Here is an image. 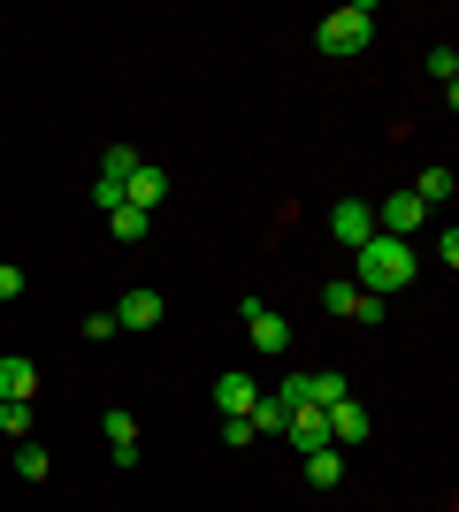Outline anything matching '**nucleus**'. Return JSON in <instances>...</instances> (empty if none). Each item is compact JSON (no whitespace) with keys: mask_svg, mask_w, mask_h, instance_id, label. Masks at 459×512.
Listing matches in <instances>:
<instances>
[{"mask_svg":"<svg viewBox=\"0 0 459 512\" xmlns=\"http://www.w3.org/2000/svg\"><path fill=\"white\" fill-rule=\"evenodd\" d=\"M421 276V260H414V245L406 237H383L375 230L360 253H352V283L368 291V299H391V291H406V283Z\"/></svg>","mask_w":459,"mask_h":512,"instance_id":"nucleus-1","label":"nucleus"},{"mask_svg":"<svg viewBox=\"0 0 459 512\" xmlns=\"http://www.w3.org/2000/svg\"><path fill=\"white\" fill-rule=\"evenodd\" d=\"M375 39V0H352L337 16H322V54H360Z\"/></svg>","mask_w":459,"mask_h":512,"instance_id":"nucleus-2","label":"nucleus"},{"mask_svg":"<svg viewBox=\"0 0 459 512\" xmlns=\"http://www.w3.org/2000/svg\"><path fill=\"white\" fill-rule=\"evenodd\" d=\"M245 337L261 344L268 360H276V352H291V321L276 314V306H261V299H245Z\"/></svg>","mask_w":459,"mask_h":512,"instance_id":"nucleus-3","label":"nucleus"},{"mask_svg":"<svg viewBox=\"0 0 459 512\" xmlns=\"http://www.w3.org/2000/svg\"><path fill=\"white\" fill-rule=\"evenodd\" d=\"M329 237H337L345 253H360V245L375 237V207H368V199H345V207H329Z\"/></svg>","mask_w":459,"mask_h":512,"instance_id":"nucleus-4","label":"nucleus"},{"mask_svg":"<svg viewBox=\"0 0 459 512\" xmlns=\"http://www.w3.org/2000/svg\"><path fill=\"white\" fill-rule=\"evenodd\" d=\"M421 222H429V207H421L414 192H391L383 207H375V230H383V237H406V245H414Z\"/></svg>","mask_w":459,"mask_h":512,"instance_id":"nucleus-5","label":"nucleus"},{"mask_svg":"<svg viewBox=\"0 0 459 512\" xmlns=\"http://www.w3.org/2000/svg\"><path fill=\"white\" fill-rule=\"evenodd\" d=\"M253 406H261V383H253L245 367H230V375L215 383V413H222V421H245Z\"/></svg>","mask_w":459,"mask_h":512,"instance_id":"nucleus-6","label":"nucleus"},{"mask_svg":"<svg viewBox=\"0 0 459 512\" xmlns=\"http://www.w3.org/2000/svg\"><path fill=\"white\" fill-rule=\"evenodd\" d=\"M322 428H329V444H337V451L368 444V406H360V398H337V406H322Z\"/></svg>","mask_w":459,"mask_h":512,"instance_id":"nucleus-7","label":"nucleus"},{"mask_svg":"<svg viewBox=\"0 0 459 512\" xmlns=\"http://www.w3.org/2000/svg\"><path fill=\"white\" fill-rule=\"evenodd\" d=\"M169 199V169H153V161H138L131 176H123V207H138V214H153Z\"/></svg>","mask_w":459,"mask_h":512,"instance_id":"nucleus-8","label":"nucleus"},{"mask_svg":"<svg viewBox=\"0 0 459 512\" xmlns=\"http://www.w3.org/2000/svg\"><path fill=\"white\" fill-rule=\"evenodd\" d=\"M108 314H115V329H153V321L169 314V306H161V291H123Z\"/></svg>","mask_w":459,"mask_h":512,"instance_id":"nucleus-9","label":"nucleus"},{"mask_svg":"<svg viewBox=\"0 0 459 512\" xmlns=\"http://www.w3.org/2000/svg\"><path fill=\"white\" fill-rule=\"evenodd\" d=\"M100 436H108V459H115V467H138V421H131L123 406L100 421Z\"/></svg>","mask_w":459,"mask_h":512,"instance_id":"nucleus-10","label":"nucleus"},{"mask_svg":"<svg viewBox=\"0 0 459 512\" xmlns=\"http://www.w3.org/2000/svg\"><path fill=\"white\" fill-rule=\"evenodd\" d=\"M31 390H39V360L8 352V360H0V398H23V406H31Z\"/></svg>","mask_w":459,"mask_h":512,"instance_id":"nucleus-11","label":"nucleus"},{"mask_svg":"<svg viewBox=\"0 0 459 512\" xmlns=\"http://www.w3.org/2000/svg\"><path fill=\"white\" fill-rule=\"evenodd\" d=\"M284 436H291L299 451H322V444H329V428H322V406H299V413L284 421Z\"/></svg>","mask_w":459,"mask_h":512,"instance_id":"nucleus-12","label":"nucleus"},{"mask_svg":"<svg viewBox=\"0 0 459 512\" xmlns=\"http://www.w3.org/2000/svg\"><path fill=\"white\" fill-rule=\"evenodd\" d=\"M306 482H314V490H337V482H345V451H337V444L306 451Z\"/></svg>","mask_w":459,"mask_h":512,"instance_id":"nucleus-13","label":"nucleus"},{"mask_svg":"<svg viewBox=\"0 0 459 512\" xmlns=\"http://www.w3.org/2000/svg\"><path fill=\"white\" fill-rule=\"evenodd\" d=\"M322 306H329V314H345V321H360V306H368V291H360V283H352V276H337V283H322Z\"/></svg>","mask_w":459,"mask_h":512,"instance_id":"nucleus-14","label":"nucleus"},{"mask_svg":"<svg viewBox=\"0 0 459 512\" xmlns=\"http://www.w3.org/2000/svg\"><path fill=\"white\" fill-rule=\"evenodd\" d=\"M452 192H459V184H452V169H421V176H414V199H421L429 214H437V207H452Z\"/></svg>","mask_w":459,"mask_h":512,"instance_id":"nucleus-15","label":"nucleus"},{"mask_svg":"<svg viewBox=\"0 0 459 512\" xmlns=\"http://www.w3.org/2000/svg\"><path fill=\"white\" fill-rule=\"evenodd\" d=\"M0 428H8V444H31V406H23V398H0Z\"/></svg>","mask_w":459,"mask_h":512,"instance_id":"nucleus-16","label":"nucleus"},{"mask_svg":"<svg viewBox=\"0 0 459 512\" xmlns=\"http://www.w3.org/2000/svg\"><path fill=\"white\" fill-rule=\"evenodd\" d=\"M108 230L123 237V245H138V237L153 230V214H138V207H115V214H108Z\"/></svg>","mask_w":459,"mask_h":512,"instance_id":"nucleus-17","label":"nucleus"},{"mask_svg":"<svg viewBox=\"0 0 459 512\" xmlns=\"http://www.w3.org/2000/svg\"><path fill=\"white\" fill-rule=\"evenodd\" d=\"M16 474H23V482H46V474H54L46 444H16Z\"/></svg>","mask_w":459,"mask_h":512,"instance_id":"nucleus-18","label":"nucleus"},{"mask_svg":"<svg viewBox=\"0 0 459 512\" xmlns=\"http://www.w3.org/2000/svg\"><path fill=\"white\" fill-rule=\"evenodd\" d=\"M245 421H253V436H284V421H291V413L276 406V398H261V406L245 413Z\"/></svg>","mask_w":459,"mask_h":512,"instance_id":"nucleus-19","label":"nucleus"},{"mask_svg":"<svg viewBox=\"0 0 459 512\" xmlns=\"http://www.w3.org/2000/svg\"><path fill=\"white\" fill-rule=\"evenodd\" d=\"M429 77H437V85H444V100H452V77H459V54H452V46H437V54H429Z\"/></svg>","mask_w":459,"mask_h":512,"instance_id":"nucleus-20","label":"nucleus"},{"mask_svg":"<svg viewBox=\"0 0 459 512\" xmlns=\"http://www.w3.org/2000/svg\"><path fill=\"white\" fill-rule=\"evenodd\" d=\"M8 299H23V268H0V306Z\"/></svg>","mask_w":459,"mask_h":512,"instance_id":"nucleus-21","label":"nucleus"}]
</instances>
